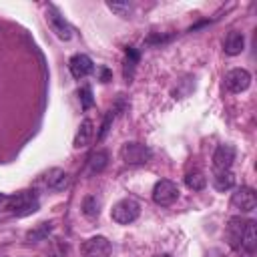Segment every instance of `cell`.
Returning <instances> with one entry per match:
<instances>
[{"label":"cell","mask_w":257,"mask_h":257,"mask_svg":"<svg viewBox=\"0 0 257 257\" xmlns=\"http://www.w3.org/2000/svg\"><path fill=\"white\" fill-rule=\"evenodd\" d=\"M78 94H80L82 108H90V106H92V90H90V86H82Z\"/></svg>","instance_id":"cell-21"},{"label":"cell","mask_w":257,"mask_h":257,"mask_svg":"<svg viewBox=\"0 0 257 257\" xmlns=\"http://www.w3.org/2000/svg\"><path fill=\"white\" fill-rule=\"evenodd\" d=\"M139 215H141V205H139L135 199H131V197L120 199L118 203H114V205H112V211H110L112 221H116L118 225H128V223H133Z\"/></svg>","instance_id":"cell-1"},{"label":"cell","mask_w":257,"mask_h":257,"mask_svg":"<svg viewBox=\"0 0 257 257\" xmlns=\"http://www.w3.org/2000/svg\"><path fill=\"white\" fill-rule=\"evenodd\" d=\"M233 185H235V175L231 173V171H215V175H213V187L217 189V191H229V189H233Z\"/></svg>","instance_id":"cell-16"},{"label":"cell","mask_w":257,"mask_h":257,"mask_svg":"<svg viewBox=\"0 0 257 257\" xmlns=\"http://www.w3.org/2000/svg\"><path fill=\"white\" fill-rule=\"evenodd\" d=\"M112 112H108L106 114V118H104V122H102V126H100V133H98V141H102L104 137H106V133H108V128H110V122H112Z\"/></svg>","instance_id":"cell-23"},{"label":"cell","mask_w":257,"mask_h":257,"mask_svg":"<svg viewBox=\"0 0 257 257\" xmlns=\"http://www.w3.org/2000/svg\"><path fill=\"white\" fill-rule=\"evenodd\" d=\"M106 6L112 12H116L118 16H128V12H131V4L128 2H108Z\"/></svg>","instance_id":"cell-20"},{"label":"cell","mask_w":257,"mask_h":257,"mask_svg":"<svg viewBox=\"0 0 257 257\" xmlns=\"http://www.w3.org/2000/svg\"><path fill=\"white\" fill-rule=\"evenodd\" d=\"M207 257H227V255H225V251H221V249H211V251L207 253Z\"/></svg>","instance_id":"cell-25"},{"label":"cell","mask_w":257,"mask_h":257,"mask_svg":"<svg viewBox=\"0 0 257 257\" xmlns=\"http://www.w3.org/2000/svg\"><path fill=\"white\" fill-rule=\"evenodd\" d=\"M223 48H225V52H227L229 56H237V54H241L243 48H245V36H243L241 32H229L227 38H225Z\"/></svg>","instance_id":"cell-15"},{"label":"cell","mask_w":257,"mask_h":257,"mask_svg":"<svg viewBox=\"0 0 257 257\" xmlns=\"http://www.w3.org/2000/svg\"><path fill=\"white\" fill-rule=\"evenodd\" d=\"M38 209V199L32 191H22V193H16L10 197V211L24 217V215H30Z\"/></svg>","instance_id":"cell-4"},{"label":"cell","mask_w":257,"mask_h":257,"mask_svg":"<svg viewBox=\"0 0 257 257\" xmlns=\"http://www.w3.org/2000/svg\"><path fill=\"white\" fill-rule=\"evenodd\" d=\"M44 181H46L48 189H52V191H62V189L68 185V173L62 171V169H50V171L46 173Z\"/></svg>","instance_id":"cell-14"},{"label":"cell","mask_w":257,"mask_h":257,"mask_svg":"<svg viewBox=\"0 0 257 257\" xmlns=\"http://www.w3.org/2000/svg\"><path fill=\"white\" fill-rule=\"evenodd\" d=\"M155 257H171V255H167V253H161V255H155Z\"/></svg>","instance_id":"cell-26"},{"label":"cell","mask_w":257,"mask_h":257,"mask_svg":"<svg viewBox=\"0 0 257 257\" xmlns=\"http://www.w3.org/2000/svg\"><path fill=\"white\" fill-rule=\"evenodd\" d=\"M106 165H108V153L106 151H96L90 157V163H88V167H90L92 173H102L106 169Z\"/></svg>","instance_id":"cell-18"},{"label":"cell","mask_w":257,"mask_h":257,"mask_svg":"<svg viewBox=\"0 0 257 257\" xmlns=\"http://www.w3.org/2000/svg\"><path fill=\"white\" fill-rule=\"evenodd\" d=\"M6 209H10V197L0 193V211H6Z\"/></svg>","instance_id":"cell-24"},{"label":"cell","mask_w":257,"mask_h":257,"mask_svg":"<svg viewBox=\"0 0 257 257\" xmlns=\"http://www.w3.org/2000/svg\"><path fill=\"white\" fill-rule=\"evenodd\" d=\"M245 219L243 217H231L225 229V237L229 241V245L233 249H241V239H243V231H245Z\"/></svg>","instance_id":"cell-10"},{"label":"cell","mask_w":257,"mask_h":257,"mask_svg":"<svg viewBox=\"0 0 257 257\" xmlns=\"http://www.w3.org/2000/svg\"><path fill=\"white\" fill-rule=\"evenodd\" d=\"M241 249H245L247 253H253L257 249V223L253 219H249L245 223V231H243V239H241Z\"/></svg>","instance_id":"cell-12"},{"label":"cell","mask_w":257,"mask_h":257,"mask_svg":"<svg viewBox=\"0 0 257 257\" xmlns=\"http://www.w3.org/2000/svg\"><path fill=\"white\" fill-rule=\"evenodd\" d=\"M50 229H52V225H50V223H42V225H40L36 231H30V233H28V239H30V241L42 239V237H44V235H46Z\"/></svg>","instance_id":"cell-22"},{"label":"cell","mask_w":257,"mask_h":257,"mask_svg":"<svg viewBox=\"0 0 257 257\" xmlns=\"http://www.w3.org/2000/svg\"><path fill=\"white\" fill-rule=\"evenodd\" d=\"M68 66H70L72 76L78 78V80L84 78V76H88V74L94 70V64H92V60H90L86 54H74V56L70 58Z\"/></svg>","instance_id":"cell-11"},{"label":"cell","mask_w":257,"mask_h":257,"mask_svg":"<svg viewBox=\"0 0 257 257\" xmlns=\"http://www.w3.org/2000/svg\"><path fill=\"white\" fill-rule=\"evenodd\" d=\"M82 213H84L86 217H96V215L100 213V201H98L94 195L84 197V201H82Z\"/></svg>","instance_id":"cell-19"},{"label":"cell","mask_w":257,"mask_h":257,"mask_svg":"<svg viewBox=\"0 0 257 257\" xmlns=\"http://www.w3.org/2000/svg\"><path fill=\"white\" fill-rule=\"evenodd\" d=\"M231 205L235 209H239L241 213H251L257 207V195L251 187H239L231 195Z\"/></svg>","instance_id":"cell-5"},{"label":"cell","mask_w":257,"mask_h":257,"mask_svg":"<svg viewBox=\"0 0 257 257\" xmlns=\"http://www.w3.org/2000/svg\"><path fill=\"white\" fill-rule=\"evenodd\" d=\"M185 185H187L189 189H193V191H201V189H205V185H207V177H205L201 171H191V173H187V177H185Z\"/></svg>","instance_id":"cell-17"},{"label":"cell","mask_w":257,"mask_h":257,"mask_svg":"<svg viewBox=\"0 0 257 257\" xmlns=\"http://www.w3.org/2000/svg\"><path fill=\"white\" fill-rule=\"evenodd\" d=\"M92 133H94V124H92V120L90 118H84L82 122H80V126H78V131H76V135H74V147L76 149H82V147H86L88 143H90V139H92Z\"/></svg>","instance_id":"cell-13"},{"label":"cell","mask_w":257,"mask_h":257,"mask_svg":"<svg viewBox=\"0 0 257 257\" xmlns=\"http://www.w3.org/2000/svg\"><path fill=\"white\" fill-rule=\"evenodd\" d=\"M251 84V74L245 68H233L225 74V86L229 92H243Z\"/></svg>","instance_id":"cell-8"},{"label":"cell","mask_w":257,"mask_h":257,"mask_svg":"<svg viewBox=\"0 0 257 257\" xmlns=\"http://www.w3.org/2000/svg\"><path fill=\"white\" fill-rule=\"evenodd\" d=\"M46 18H48V22H50L52 32H54L60 40H70V38H72V28H70V24L64 20V16H60V12H58L56 6H48Z\"/></svg>","instance_id":"cell-7"},{"label":"cell","mask_w":257,"mask_h":257,"mask_svg":"<svg viewBox=\"0 0 257 257\" xmlns=\"http://www.w3.org/2000/svg\"><path fill=\"white\" fill-rule=\"evenodd\" d=\"M110 241L102 235H96L82 243V257H110Z\"/></svg>","instance_id":"cell-6"},{"label":"cell","mask_w":257,"mask_h":257,"mask_svg":"<svg viewBox=\"0 0 257 257\" xmlns=\"http://www.w3.org/2000/svg\"><path fill=\"white\" fill-rule=\"evenodd\" d=\"M153 157V151L143 143H124L120 147V159L126 165H145Z\"/></svg>","instance_id":"cell-2"},{"label":"cell","mask_w":257,"mask_h":257,"mask_svg":"<svg viewBox=\"0 0 257 257\" xmlns=\"http://www.w3.org/2000/svg\"><path fill=\"white\" fill-rule=\"evenodd\" d=\"M179 199V187L169 181V179H161L155 189H153V201L161 207H171L175 201Z\"/></svg>","instance_id":"cell-3"},{"label":"cell","mask_w":257,"mask_h":257,"mask_svg":"<svg viewBox=\"0 0 257 257\" xmlns=\"http://www.w3.org/2000/svg\"><path fill=\"white\" fill-rule=\"evenodd\" d=\"M235 161V147L233 145H219L213 153V167L217 171H229Z\"/></svg>","instance_id":"cell-9"}]
</instances>
